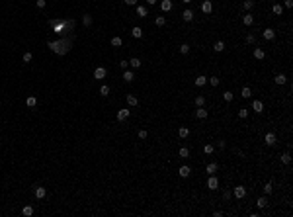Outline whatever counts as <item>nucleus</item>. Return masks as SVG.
I'll use <instances>...</instances> for the list:
<instances>
[{
  "label": "nucleus",
  "instance_id": "nucleus-27",
  "mask_svg": "<svg viewBox=\"0 0 293 217\" xmlns=\"http://www.w3.org/2000/svg\"><path fill=\"white\" fill-rule=\"evenodd\" d=\"M127 104H129V106H137V104H139V100H137V96L129 94V96H127Z\"/></svg>",
  "mask_w": 293,
  "mask_h": 217
},
{
  "label": "nucleus",
  "instance_id": "nucleus-43",
  "mask_svg": "<svg viewBox=\"0 0 293 217\" xmlns=\"http://www.w3.org/2000/svg\"><path fill=\"white\" fill-rule=\"evenodd\" d=\"M246 115H248V110L246 108H240V110H238V118H246Z\"/></svg>",
  "mask_w": 293,
  "mask_h": 217
},
{
  "label": "nucleus",
  "instance_id": "nucleus-54",
  "mask_svg": "<svg viewBox=\"0 0 293 217\" xmlns=\"http://www.w3.org/2000/svg\"><path fill=\"white\" fill-rule=\"evenodd\" d=\"M182 2H184V4H190V2H191V0H182Z\"/></svg>",
  "mask_w": 293,
  "mask_h": 217
},
{
  "label": "nucleus",
  "instance_id": "nucleus-38",
  "mask_svg": "<svg viewBox=\"0 0 293 217\" xmlns=\"http://www.w3.org/2000/svg\"><path fill=\"white\" fill-rule=\"evenodd\" d=\"M195 106L199 108V106H205V96H197L195 98Z\"/></svg>",
  "mask_w": 293,
  "mask_h": 217
},
{
  "label": "nucleus",
  "instance_id": "nucleus-47",
  "mask_svg": "<svg viewBox=\"0 0 293 217\" xmlns=\"http://www.w3.org/2000/svg\"><path fill=\"white\" fill-rule=\"evenodd\" d=\"M272 190H274V188H272V184L268 182V184L264 186V192H266V194H272Z\"/></svg>",
  "mask_w": 293,
  "mask_h": 217
},
{
  "label": "nucleus",
  "instance_id": "nucleus-48",
  "mask_svg": "<svg viewBox=\"0 0 293 217\" xmlns=\"http://www.w3.org/2000/svg\"><path fill=\"white\" fill-rule=\"evenodd\" d=\"M147 135H149V133L145 131V129H141V131H139V139H147Z\"/></svg>",
  "mask_w": 293,
  "mask_h": 217
},
{
  "label": "nucleus",
  "instance_id": "nucleus-51",
  "mask_svg": "<svg viewBox=\"0 0 293 217\" xmlns=\"http://www.w3.org/2000/svg\"><path fill=\"white\" fill-rule=\"evenodd\" d=\"M127 6H137V0H125Z\"/></svg>",
  "mask_w": 293,
  "mask_h": 217
},
{
  "label": "nucleus",
  "instance_id": "nucleus-31",
  "mask_svg": "<svg viewBox=\"0 0 293 217\" xmlns=\"http://www.w3.org/2000/svg\"><path fill=\"white\" fill-rule=\"evenodd\" d=\"M256 205H258L260 209H264L266 205H268V199H266V198H258V202H256Z\"/></svg>",
  "mask_w": 293,
  "mask_h": 217
},
{
  "label": "nucleus",
  "instance_id": "nucleus-23",
  "mask_svg": "<svg viewBox=\"0 0 293 217\" xmlns=\"http://www.w3.org/2000/svg\"><path fill=\"white\" fill-rule=\"evenodd\" d=\"M178 135H180V139H186V137L190 135V129L188 127H180L178 129Z\"/></svg>",
  "mask_w": 293,
  "mask_h": 217
},
{
  "label": "nucleus",
  "instance_id": "nucleus-46",
  "mask_svg": "<svg viewBox=\"0 0 293 217\" xmlns=\"http://www.w3.org/2000/svg\"><path fill=\"white\" fill-rule=\"evenodd\" d=\"M246 41H248V43H256V37H254V33H248V35H246Z\"/></svg>",
  "mask_w": 293,
  "mask_h": 217
},
{
  "label": "nucleus",
  "instance_id": "nucleus-18",
  "mask_svg": "<svg viewBox=\"0 0 293 217\" xmlns=\"http://www.w3.org/2000/svg\"><path fill=\"white\" fill-rule=\"evenodd\" d=\"M131 35H133L135 39H141V37H143V29H141V28H133V29H131Z\"/></svg>",
  "mask_w": 293,
  "mask_h": 217
},
{
  "label": "nucleus",
  "instance_id": "nucleus-28",
  "mask_svg": "<svg viewBox=\"0 0 293 217\" xmlns=\"http://www.w3.org/2000/svg\"><path fill=\"white\" fill-rule=\"evenodd\" d=\"M129 65L133 66V69H141V59H137V57H133L129 61Z\"/></svg>",
  "mask_w": 293,
  "mask_h": 217
},
{
  "label": "nucleus",
  "instance_id": "nucleus-37",
  "mask_svg": "<svg viewBox=\"0 0 293 217\" xmlns=\"http://www.w3.org/2000/svg\"><path fill=\"white\" fill-rule=\"evenodd\" d=\"M178 155H180L182 159H188V156H190V151H188L186 147H182V149H180V153H178Z\"/></svg>",
  "mask_w": 293,
  "mask_h": 217
},
{
  "label": "nucleus",
  "instance_id": "nucleus-35",
  "mask_svg": "<svg viewBox=\"0 0 293 217\" xmlns=\"http://www.w3.org/2000/svg\"><path fill=\"white\" fill-rule=\"evenodd\" d=\"M281 162H284V164H289V162H291V155H289V153H284V155H281Z\"/></svg>",
  "mask_w": 293,
  "mask_h": 217
},
{
  "label": "nucleus",
  "instance_id": "nucleus-30",
  "mask_svg": "<svg viewBox=\"0 0 293 217\" xmlns=\"http://www.w3.org/2000/svg\"><path fill=\"white\" fill-rule=\"evenodd\" d=\"M240 96H242V98H250V96H252V90L248 88V86H244V88H242V92H240Z\"/></svg>",
  "mask_w": 293,
  "mask_h": 217
},
{
  "label": "nucleus",
  "instance_id": "nucleus-53",
  "mask_svg": "<svg viewBox=\"0 0 293 217\" xmlns=\"http://www.w3.org/2000/svg\"><path fill=\"white\" fill-rule=\"evenodd\" d=\"M147 4H149V6H154V4H156V0H147Z\"/></svg>",
  "mask_w": 293,
  "mask_h": 217
},
{
  "label": "nucleus",
  "instance_id": "nucleus-14",
  "mask_svg": "<svg viewBox=\"0 0 293 217\" xmlns=\"http://www.w3.org/2000/svg\"><path fill=\"white\" fill-rule=\"evenodd\" d=\"M129 110H119V112H117V119H119V121H125L127 118H129Z\"/></svg>",
  "mask_w": 293,
  "mask_h": 217
},
{
  "label": "nucleus",
  "instance_id": "nucleus-1",
  "mask_svg": "<svg viewBox=\"0 0 293 217\" xmlns=\"http://www.w3.org/2000/svg\"><path fill=\"white\" fill-rule=\"evenodd\" d=\"M47 45H49L51 51L59 53V55H65V53H69V49H70V41H49Z\"/></svg>",
  "mask_w": 293,
  "mask_h": 217
},
{
  "label": "nucleus",
  "instance_id": "nucleus-12",
  "mask_svg": "<svg viewBox=\"0 0 293 217\" xmlns=\"http://www.w3.org/2000/svg\"><path fill=\"white\" fill-rule=\"evenodd\" d=\"M45 196H47V190H45V188H41V186H35V198L43 199Z\"/></svg>",
  "mask_w": 293,
  "mask_h": 217
},
{
  "label": "nucleus",
  "instance_id": "nucleus-3",
  "mask_svg": "<svg viewBox=\"0 0 293 217\" xmlns=\"http://www.w3.org/2000/svg\"><path fill=\"white\" fill-rule=\"evenodd\" d=\"M207 188H209V190H217V188H219V180H217V176H215V174H209Z\"/></svg>",
  "mask_w": 293,
  "mask_h": 217
},
{
  "label": "nucleus",
  "instance_id": "nucleus-5",
  "mask_svg": "<svg viewBox=\"0 0 293 217\" xmlns=\"http://www.w3.org/2000/svg\"><path fill=\"white\" fill-rule=\"evenodd\" d=\"M211 10H213L211 0H203V2H201V12H203V14H211Z\"/></svg>",
  "mask_w": 293,
  "mask_h": 217
},
{
  "label": "nucleus",
  "instance_id": "nucleus-40",
  "mask_svg": "<svg viewBox=\"0 0 293 217\" xmlns=\"http://www.w3.org/2000/svg\"><path fill=\"white\" fill-rule=\"evenodd\" d=\"M223 98H225V102H231V100H233V92H223Z\"/></svg>",
  "mask_w": 293,
  "mask_h": 217
},
{
  "label": "nucleus",
  "instance_id": "nucleus-13",
  "mask_svg": "<svg viewBox=\"0 0 293 217\" xmlns=\"http://www.w3.org/2000/svg\"><path fill=\"white\" fill-rule=\"evenodd\" d=\"M160 8H162V12H170V10H172V0H162V2H160Z\"/></svg>",
  "mask_w": 293,
  "mask_h": 217
},
{
  "label": "nucleus",
  "instance_id": "nucleus-33",
  "mask_svg": "<svg viewBox=\"0 0 293 217\" xmlns=\"http://www.w3.org/2000/svg\"><path fill=\"white\" fill-rule=\"evenodd\" d=\"M22 213H23V215H26V217H29V215H33V208H31V205H26V208H23V209H22Z\"/></svg>",
  "mask_w": 293,
  "mask_h": 217
},
{
  "label": "nucleus",
  "instance_id": "nucleus-34",
  "mask_svg": "<svg viewBox=\"0 0 293 217\" xmlns=\"http://www.w3.org/2000/svg\"><path fill=\"white\" fill-rule=\"evenodd\" d=\"M180 53L182 55H188V53H190V45H188V43H182L180 45Z\"/></svg>",
  "mask_w": 293,
  "mask_h": 217
},
{
  "label": "nucleus",
  "instance_id": "nucleus-44",
  "mask_svg": "<svg viewBox=\"0 0 293 217\" xmlns=\"http://www.w3.org/2000/svg\"><path fill=\"white\" fill-rule=\"evenodd\" d=\"M252 6H254V0H244V8L246 10H252Z\"/></svg>",
  "mask_w": 293,
  "mask_h": 217
},
{
  "label": "nucleus",
  "instance_id": "nucleus-19",
  "mask_svg": "<svg viewBox=\"0 0 293 217\" xmlns=\"http://www.w3.org/2000/svg\"><path fill=\"white\" fill-rule=\"evenodd\" d=\"M254 57H256V59H258V61H262V59H264V57H266V53H264V49H260V47H256V49H254Z\"/></svg>",
  "mask_w": 293,
  "mask_h": 217
},
{
  "label": "nucleus",
  "instance_id": "nucleus-24",
  "mask_svg": "<svg viewBox=\"0 0 293 217\" xmlns=\"http://www.w3.org/2000/svg\"><path fill=\"white\" fill-rule=\"evenodd\" d=\"M123 78H125V82H131L133 78H135V75H133L131 71H127V69H125V71H123Z\"/></svg>",
  "mask_w": 293,
  "mask_h": 217
},
{
  "label": "nucleus",
  "instance_id": "nucleus-20",
  "mask_svg": "<svg viewBox=\"0 0 293 217\" xmlns=\"http://www.w3.org/2000/svg\"><path fill=\"white\" fill-rule=\"evenodd\" d=\"M213 51H217V53L225 51V43H223V41H215V43H213Z\"/></svg>",
  "mask_w": 293,
  "mask_h": 217
},
{
  "label": "nucleus",
  "instance_id": "nucleus-2",
  "mask_svg": "<svg viewBox=\"0 0 293 217\" xmlns=\"http://www.w3.org/2000/svg\"><path fill=\"white\" fill-rule=\"evenodd\" d=\"M106 75H107V71L104 69V66H98V69H94V78H96V80H102V78H106Z\"/></svg>",
  "mask_w": 293,
  "mask_h": 217
},
{
  "label": "nucleus",
  "instance_id": "nucleus-11",
  "mask_svg": "<svg viewBox=\"0 0 293 217\" xmlns=\"http://www.w3.org/2000/svg\"><path fill=\"white\" fill-rule=\"evenodd\" d=\"M217 170H219V164H217V162H209V164H207V168H205V172H207V174H215Z\"/></svg>",
  "mask_w": 293,
  "mask_h": 217
},
{
  "label": "nucleus",
  "instance_id": "nucleus-42",
  "mask_svg": "<svg viewBox=\"0 0 293 217\" xmlns=\"http://www.w3.org/2000/svg\"><path fill=\"white\" fill-rule=\"evenodd\" d=\"M203 153L205 155H211L213 153V145H203Z\"/></svg>",
  "mask_w": 293,
  "mask_h": 217
},
{
  "label": "nucleus",
  "instance_id": "nucleus-29",
  "mask_svg": "<svg viewBox=\"0 0 293 217\" xmlns=\"http://www.w3.org/2000/svg\"><path fill=\"white\" fill-rule=\"evenodd\" d=\"M205 82H207V76H203V75H201V76H197V78H195V86H203Z\"/></svg>",
  "mask_w": 293,
  "mask_h": 217
},
{
  "label": "nucleus",
  "instance_id": "nucleus-16",
  "mask_svg": "<svg viewBox=\"0 0 293 217\" xmlns=\"http://www.w3.org/2000/svg\"><path fill=\"white\" fill-rule=\"evenodd\" d=\"M147 14H149L147 6H137V16H139V18H145Z\"/></svg>",
  "mask_w": 293,
  "mask_h": 217
},
{
  "label": "nucleus",
  "instance_id": "nucleus-15",
  "mask_svg": "<svg viewBox=\"0 0 293 217\" xmlns=\"http://www.w3.org/2000/svg\"><path fill=\"white\" fill-rule=\"evenodd\" d=\"M252 110H254L256 113H260L262 110H264V104H262L260 100H254V102H252Z\"/></svg>",
  "mask_w": 293,
  "mask_h": 217
},
{
  "label": "nucleus",
  "instance_id": "nucleus-26",
  "mask_svg": "<svg viewBox=\"0 0 293 217\" xmlns=\"http://www.w3.org/2000/svg\"><path fill=\"white\" fill-rule=\"evenodd\" d=\"M274 80H275V84H285V82H287V76L285 75H278Z\"/></svg>",
  "mask_w": 293,
  "mask_h": 217
},
{
  "label": "nucleus",
  "instance_id": "nucleus-45",
  "mask_svg": "<svg viewBox=\"0 0 293 217\" xmlns=\"http://www.w3.org/2000/svg\"><path fill=\"white\" fill-rule=\"evenodd\" d=\"M23 63H31V53H23Z\"/></svg>",
  "mask_w": 293,
  "mask_h": 217
},
{
  "label": "nucleus",
  "instance_id": "nucleus-17",
  "mask_svg": "<svg viewBox=\"0 0 293 217\" xmlns=\"http://www.w3.org/2000/svg\"><path fill=\"white\" fill-rule=\"evenodd\" d=\"M26 106H28V108H35V106H37V98H35V96H29V98L26 100Z\"/></svg>",
  "mask_w": 293,
  "mask_h": 217
},
{
  "label": "nucleus",
  "instance_id": "nucleus-32",
  "mask_svg": "<svg viewBox=\"0 0 293 217\" xmlns=\"http://www.w3.org/2000/svg\"><path fill=\"white\" fill-rule=\"evenodd\" d=\"M272 10H274L275 16H281V14H284V8H281V4H274V8H272Z\"/></svg>",
  "mask_w": 293,
  "mask_h": 217
},
{
  "label": "nucleus",
  "instance_id": "nucleus-8",
  "mask_svg": "<svg viewBox=\"0 0 293 217\" xmlns=\"http://www.w3.org/2000/svg\"><path fill=\"white\" fill-rule=\"evenodd\" d=\"M264 141H266V145H268V147H274L275 145V135H274V133H266Z\"/></svg>",
  "mask_w": 293,
  "mask_h": 217
},
{
  "label": "nucleus",
  "instance_id": "nucleus-4",
  "mask_svg": "<svg viewBox=\"0 0 293 217\" xmlns=\"http://www.w3.org/2000/svg\"><path fill=\"white\" fill-rule=\"evenodd\" d=\"M262 35H264L266 41H272V39H275V31H274L272 28H266L264 31H262Z\"/></svg>",
  "mask_w": 293,
  "mask_h": 217
},
{
  "label": "nucleus",
  "instance_id": "nucleus-50",
  "mask_svg": "<svg viewBox=\"0 0 293 217\" xmlns=\"http://www.w3.org/2000/svg\"><path fill=\"white\" fill-rule=\"evenodd\" d=\"M45 4H47L45 0H37V8H45Z\"/></svg>",
  "mask_w": 293,
  "mask_h": 217
},
{
  "label": "nucleus",
  "instance_id": "nucleus-6",
  "mask_svg": "<svg viewBox=\"0 0 293 217\" xmlns=\"http://www.w3.org/2000/svg\"><path fill=\"white\" fill-rule=\"evenodd\" d=\"M244 196H246V188H244V186H237V188H235V198L242 199Z\"/></svg>",
  "mask_w": 293,
  "mask_h": 217
},
{
  "label": "nucleus",
  "instance_id": "nucleus-10",
  "mask_svg": "<svg viewBox=\"0 0 293 217\" xmlns=\"http://www.w3.org/2000/svg\"><path fill=\"white\" fill-rule=\"evenodd\" d=\"M182 20H184V22H191V20H194V12H191L190 8L184 10V12H182Z\"/></svg>",
  "mask_w": 293,
  "mask_h": 217
},
{
  "label": "nucleus",
  "instance_id": "nucleus-41",
  "mask_svg": "<svg viewBox=\"0 0 293 217\" xmlns=\"http://www.w3.org/2000/svg\"><path fill=\"white\" fill-rule=\"evenodd\" d=\"M100 94H102V96H107V94H110V86H106V84H104L102 88H100Z\"/></svg>",
  "mask_w": 293,
  "mask_h": 217
},
{
  "label": "nucleus",
  "instance_id": "nucleus-52",
  "mask_svg": "<svg viewBox=\"0 0 293 217\" xmlns=\"http://www.w3.org/2000/svg\"><path fill=\"white\" fill-rule=\"evenodd\" d=\"M293 6V0H285V8H291Z\"/></svg>",
  "mask_w": 293,
  "mask_h": 217
},
{
  "label": "nucleus",
  "instance_id": "nucleus-36",
  "mask_svg": "<svg viewBox=\"0 0 293 217\" xmlns=\"http://www.w3.org/2000/svg\"><path fill=\"white\" fill-rule=\"evenodd\" d=\"M164 24H166V18H164V16H156V26L158 28H162Z\"/></svg>",
  "mask_w": 293,
  "mask_h": 217
},
{
  "label": "nucleus",
  "instance_id": "nucleus-22",
  "mask_svg": "<svg viewBox=\"0 0 293 217\" xmlns=\"http://www.w3.org/2000/svg\"><path fill=\"white\" fill-rule=\"evenodd\" d=\"M242 24L244 26H252L254 24V18H252V14H246L244 18H242Z\"/></svg>",
  "mask_w": 293,
  "mask_h": 217
},
{
  "label": "nucleus",
  "instance_id": "nucleus-25",
  "mask_svg": "<svg viewBox=\"0 0 293 217\" xmlns=\"http://www.w3.org/2000/svg\"><path fill=\"white\" fill-rule=\"evenodd\" d=\"M110 43H112V47H121V45H123V39L121 37H112Z\"/></svg>",
  "mask_w": 293,
  "mask_h": 217
},
{
  "label": "nucleus",
  "instance_id": "nucleus-9",
  "mask_svg": "<svg viewBox=\"0 0 293 217\" xmlns=\"http://www.w3.org/2000/svg\"><path fill=\"white\" fill-rule=\"evenodd\" d=\"M178 174H180L182 178H188V176L191 174V168H190V166H180V170H178Z\"/></svg>",
  "mask_w": 293,
  "mask_h": 217
},
{
  "label": "nucleus",
  "instance_id": "nucleus-21",
  "mask_svg": "<svg viewBox=\"0 0 293 217\" xmlns=\"http://www.w3.org/2000/svg\"><path fill=\"white\" fill-rule=\"evenodd\" d=\"M82 24L86 26V28H90V26H92V16H90V14H84L82 16Z\"/></svg>",
  "mask_w": 293,
  "mask_h": 217
},
{
  "label": "nucleus",
  "instance_id": "nucleus-49",
  "mask_svg": "<svg viewBox=\"0 0 293 217\" xmlns=\"http://www.w3.org/2000/svg\"><path fill=\"white\" fill-rule=\"evenodd\" d=\"M119 66H121V69H123V71H125L127 66H129V61H121V63H119Z\"/></svg>",
  "mask_w": 293,
  "mask_h": 217
},
{
  "label": "nucleus",
  "instance_id": "nucleus-39",
  "mask_svg": "<svg viewBox=\"0 0 293 217\" xmlns=\"http://www.w3.org/2000/svg\"><path fill=\"white\" fill-rule=\"evenodd\" d=\"M209 84L211 86H219V76H209Z\"/></svg>",
  "mask_w": 293,
  "mask_h": 217
},
{
  "label": "nucleus",
  "instance_id": "nucleus-7",
  "mask_svg": "<svg viewBox=\"0 0 293 217\" xmlns=\"http://www.w3.org/2000/svg\"><path fill=\"white\" fill-rule=\"evenodd\" d=\"M195 118H197V119H205V118H207V110H205L203 106H199V108L195 110Z\"/></svg>",
  "mask_w": 293,
  "mask_h": 217
}]
</instances>
